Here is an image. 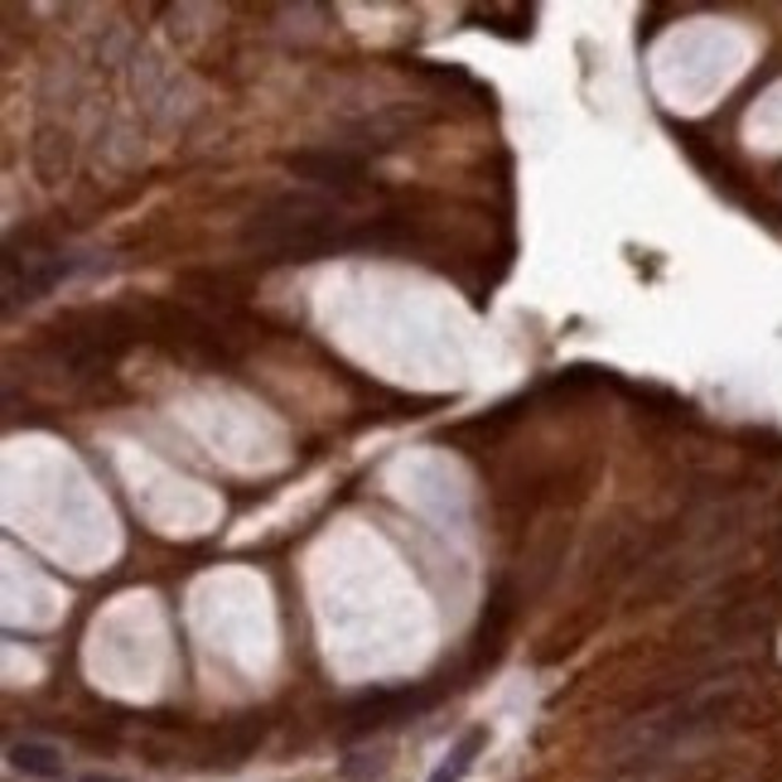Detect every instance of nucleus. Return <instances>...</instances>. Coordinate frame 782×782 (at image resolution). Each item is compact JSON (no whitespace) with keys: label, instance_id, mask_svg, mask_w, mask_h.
<instances>
[{"label":"nucleus","instance_id":"obj_6","mask_svg":"<svg viewBox=\"0 0 782 782\" xmlns=\"http://www.w3.org/2000/svg\"><path fill=\"white\" fill-rule=\"evenodd\" d=\"M483 749H488V729H469V734H463L459 744L445 753V763L435 768V778H430V782H463V778H469V768L479 763V753H483Z\"/></svg>","mask_w":782,"mask_h":782},{"label":"nucleus","instance_id":"obj_4","mask_svg":"<svg viewBox=\"0 0 782 782\" xmlns=\"http://www.w3.org/2000/svg\"><path fill=\"white\" fill-rule=\"evenodd\" d=\"M512 614H517V604H512V585H498V590H493V599H488V608H483L479 638H473V671H479L483 661H493V653L502 647V633H508Z\"/></svg>","mask_w":782,"mask_h":782},{"label":"nucleus","instance_id":"obj_3","mask_svg":"<svg viewBox=\"0 0 782 782\" xmlns=\"http://www.w3.org/2000/svg\"><path fill=\"white\" fill-rule=\"evenodd\" d=\"M420 706H430V691H416V686H382V691H367L353 700L348 715H343V720H348L343 729H348V734H373V729L410 720Z\"/></svg>","mask_w":782,"mask_h":782},{"label":"nucleus","instance_id":"obj_1","mask_svg":"<svg viewBox=\"0 0 782 782\" xmlns=\"http://www.w3.org/2000/svg\"><path fill=\"white\" fill-rule=\"evenodd\" d=\"M285 169L295 179H304L314 194L329 198H348L367 184V155L348 150V145H314V150L285 155Z\"/></svg>","mask_w":782,"mask_h":782},{"label":"nucleus","instance_id":"obj_5","mask_svg":"<svg viewBox=\"0 0 782 782\" xmlns=\"http://www.w3.org/2000/svg\"><path fill=\"white\" fill-rule=\"evenodd\" d=\"M10 768L24 778H39V782H54L63 778V753L54 744H44V739H20V744H10Z\"/></svg>","mask_w":782,"mask_h":782},{"label":"nucleus","instance_id":"obj_7","mask_svg":"<svg viewBox=\"0 0 782 782\" xmlns=\"http://www.w3.org/2000/svg\"><path fill=\"white\" fill-rule=\"evenodd\" d=\"M87 782H116V778H87Z\"/></svg>","mask_w":782,"mask_h":782},{"label":"nucleus","instance_id":"obj_2","mask_svg":"<svg viewBox=\"0 0 782 782\" xmlns=\"http://www.w3.org/2000/svg\"><path fill=\"white\" fill-rule=\"evenodd\" d=\"M73 271H83V261L69 257V251L59 247H10L6 257V310H15V304L24 300H39L49 295L54 285H63Z\"/></svg>","mask_w":782,"mask_h":782}]
</instances>
